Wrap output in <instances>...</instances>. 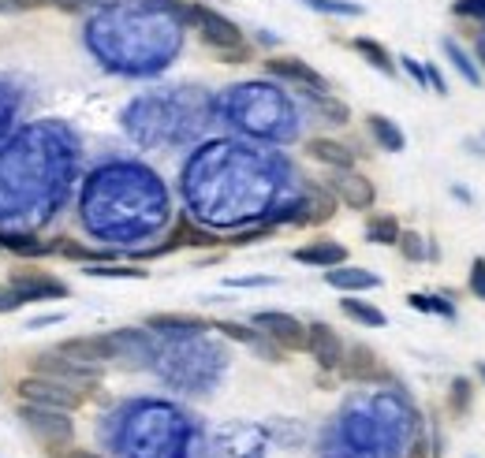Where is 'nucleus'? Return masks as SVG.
Returning a JSON list of instances; mask_svg holds the SVG:
<instances>
[{
    "label": "nucleus",
    "mask_w": 485,
    "mask_h": 458,
    "mask_svg": "<svg viewBox=\"0 0 485 458\" xmlns=\"http://www.w3.org/2000/svg\"><path fill=\"white\" fill-rule=\"evenodd\" d=\"M86 276H101V280H146L149 272L135 268V265H116V261H101V265H86Z\"/></svg>",
    "instance_id": "412c9836"
},
{
    "label": "nucleus",
    "mask_w": 485,
    "mask_h": 458,
    "mask_svg": "<svg viewBox=\"0 0 485 458\" xmlns=\"http://www.w3.org/2000/svg\"><path fill=\"white\" fill-rule=\"evenodd\" d=\"M56 321H64V313H49V317H34L26 328H45V324H56Z\"/></svg>",
    "instance_id": "4c0bfd02"
},
{
    "label": "nucleus",
    "mask_w": 485,
    "mask_h": 458,
    "mask_svg": "<svg viewBox=\"0 0 485 458\" xmlns=\"http://www.w3.org/2000/svg\"><path fill=\"white\" fill-rule=\"evenodd\" d=\"M366 124H370V135L377 138V145L381 149H388V153H400L404 145H407V138H404V131L392 124L388 116H381V112H370L366 116Z\"/></svg>",
    "instance_id": "dca6fc26"
},
{
    "label": "nucleus",
    "mask_w": 485,
    "mask_h": 458,
    "mask_svg": "<svg viewBox=\"0 0 485 458\" xmlns=\"http://www.w3.org/2000/svg\"><path fill=\"white\" fill-rule=\"evenodd\" d=\"M146 328L161 332V335H195V332H205L214 324L195 317V313H154V317H146Z\"/></svg>",
    "instance_id": "2eb2a0df"
},
{
    "label": "nucleus",
    "mask_w": 485,
    "mask_h": 458,
    "mask_svg": "<svg viewBox=\"0 0 485 458\" xmlns=\"http://www.w3.org/2000/svg\"><path fill=\"white\" fill-rule=\"evenodd\" d=\"M0 250H8L15 257H45L49 242L34 238V235H0Z\"/></svg>",
    "instance_id": "a211bd4d"
},
{
    "label": "nucleus",
    "mask_w": 485,
    "mask_h": 458,
    "mask_svg": "<svg viewBox=\"0 0 485 458\" xmlns=\"http://www.w3.org/2000/svg\"><path fill=\"white\" fill-rule=\"evenodd\" d=\"M400 220L396 217H370L366 224V238L377 242V247H396V238H400Z\"/></svg>",
    "instance_id": "5701e85b"
},
{
    "label": "nucleus",
    "mask_w": 485,
    "mask_h": 458,
    "mask_svg": "<svg viewBox=\"0 0 485 458\" xmlns=\"http://www.w3.org/2000/svg\"><path fill=\"white\" fill-rule=\"evenodd\" d=\"M19 305H26V298H23V294H19L12 284L0 287V313H15Z\"/></svg>",
    "instance_id": "c756f323"
},
{
    "label": "nucleus",
    "mask_w": 485,
    "mask_h": 458,
    "mask_svg": "<svg viewBox=\"0 0 485 458\" xmlns=\"http://www.w3.org/2000/svg\"><path fill=\"white\" fill-rule=\"evenodd\" d=\"M485 12V0H460L456 5V15H481Z\"/></svg>",
    "instance_id": "72a5a7b5"
},
{
    "label": "nucleus",
    "mask_w": 485,
    "mask_h": 458,
    "mask_svg": "<svg viewBox=\"0 0 485 458\" xmlns=\"http://www.w3.org/2000/svg\"><path fill=\"white\" fill-rule=\"evenodd\" d=\"M265 71L277 75V79H288L295 86H307V89H314V94H325V89H328V82L307 64V60H299V56H269L265 60Z\"/></svg>",
    "instance_id": "9b49d317"
},
{
    "label": "nucleus",
    "mask_w": 485,
    "mask_h": 458,
    "mask_svg": "<svg viewBox=\"0 0 485 458\" xmlns=\"http://www.w3.org/2000/svg\"><path fill=\"white\" fill-rule=\"evenodd\" d=\"M307 354L321 365L325 373H332V369H340V361H344V340L337 335L332 324L314 321V324H307Z\"/></svg>",
    "instance_id": "0eeeda50"
},
{
    "label": "nucleus",
    "mask_w": 485,
    "mask_h": 458,
    "mask_svg": "<svg viewBox=\"0 0 485 458\" xmlns=\"http://www.w3.org/2000/svg\"><path fill=\"white\" fill-rule=\"evenodd\" d=\"M302 5L314 12H325V15H362V8L347 5V0H302Z\"/></svg>",
    "instance_id": "a878e982"
},
{
    "label": "nucleus",
    "mask_w": 485,
    "mask_h": 458,
    "mask_svg": "<svg viewBox=\"0 0 485 458\" xmlns=\"http://www.w3.org/2000/svg\"><path fill=\"white\" fill-rule=\"evenodd\" d=\"M321 108L332 116V124H347V105H337V101H328V98H325Z\"/></svg>",
    "instance_id": "473e14b6"
},
{
    "label": "nucleus",
    "mask_w": 485,
    "mask_h": 458,
    "mask_svg": "<svg viewBox=\"0 0 485 458\" xmlns=\"http://www.w3.org/2000/svg\"><path fill=\"white\" fill-rule=\"evenodd\" d=\"M19 417H23V425L30 433H34L45 447H68L71 440H75V425H71V417H68V410H49V407H30V403H23L19 407Z\"/></svg>",
    "instance_id": "7ed1b4c3"
},
{
    "label": "nucleus",
    "mask_w": 485,
    "mask_h": 458,
    "mask_svg": "<svg viewBox=\"0 0 485 458\" xmlns=\"http://www.w3.org/2000/svg\"><path fill=\"white\" fill-rule=\"evenodd\" d=\"M42 5H52V8H86V5H98V0H34V8H42Z\"/></svg>",
    "instance_id": "2f4dec72"
},
{
    "label": "nucleus",
    "mask_w": 485,
    "mask_h": 458,
    "mask_svg": "<svg viewBox=\"0 0 485 458\" xmlns=\"http://www.w3.org/2000/svg\"><path fill=\"white\" fill-rule=\"evenodd\" d=\"M8 284L26 298V302H42V298H68V284L49 276L42 268H15Z\"/></svg>",
    "instance_id": "6e6552de"
},
{
    "label": "nucleus",
    "mask_w": 485,
    "mask_h": 458,
    "mask_svg": "<svg viewBox=\"0 0 485 458\" xmlns=\"http://www.w3.org/2000/svg\"><path fill=\"white\" fill-rule=\"evenodd\" d=\"M221 335H228V340H235V343H247V347H254V340H258V328H247V324H235V321H217L214 324Z\"/></svg>",
    "instance_id": "393cba45"
},
{
    "label": "nucleus",
    "mask_w": 485,
    "mask_h": 458,
    "mask_svg": "<svg viewBox=\"0 0 485 458\" xmlns=\"http://www.w3.org/2000/svg\"><path fill=\"white\" fill-rule=\"evenodd\" d=\"M471 291H474V298L485 302V257H474V265H471Z\"/></svg>",
    "instance_id": "7c9ffc66"
},
{
    "label": "nucleus",
    "mask_w": 485,
    "mask_h": 458,
    "mask_svg": "<svg viewBox=\"0 0 485 458\" xmlns=\"http://www.w3.org/2000/svg\"><path fill=\"white\" fill-rule=\"evenodd\" d=\"M30 373L52 377V380H64V384H94V380H98V365H86V361L64 358L60 351H52V354L42 351V354L30 358Z\"/></svg>",
    "instance_id": "39448f33"
},
{
    "label": "nucleus",
    "mask_w": 485,
    "mask_h": 458,
    "mask_svg": "<svg viewBox=\"0 0 485 458\" xmlns=\"http://www.w3.org/2000/svg\"><path fill=\"white\" fill-rule=\"evenodd\" d=\"M471 399H474V384H471L467 377H456V380H452V388H448V410L456 414V417H463V414L471 410Z\"/></svg>",
    "instance_id": "b1692460"
},
{
    "label": "nucleus",
    "mask_w": 485,
    "mask_h": 458,
    "mask_svg": "<svg viewBox=\"0 0 485 458\" xmlns=\"http://www.w3.org/2000/svg\"><path fill=\"white\" fill-rule=\"evenodd\" d=\"M407 302L414 305V310H422V313H444V317H452V305L448 302H433L430 294H411Z\"/></svg>",
    "instance_id": "c85d7f7f"
},
{
    "label": "nucleus",
    "mask_w": 485,
    "mask_h": 458,
    "mask_svg": "<svg viewBox=\"0 0 485 458\" xmlns=\"http://www.w3.org/2000/svg\"><path fill=\"white\" fill-rule=\"evenodd\" d=\"M351 45H355V52H358L362 60H366V64H374L377 71L396 75V64H392V56H388V49H385L381 42H374V38H355Z\"/></svg>",
    "instance_id": "6ab92c4d"
},
{
    "label": "nucleus",
    "mask_w": 485,
    "mask_h": 458,
    "mask_svg": "<svg viewBox=\"0 0 485 458\" xmlns=\"http://www.w3.org/2000/svg\"><path fill=\"white\" fill-rule=\"evenodd\" d=\"M444 52H448L452 60H456V68L463 71V79H467V82H478V71H474V64H471V60H467V52H463L456 42H444Z\"/></svg>",
    "instance_id": "cd10ccee"
},
{
    "label": "nucleus",
    "mask_w": 485,
    "mask_h": 458,
    "mask_svg": "<svg viewBox=\"0 0 485 458\" xmlns=\"http://www.w3.org/2000/svg\"><path fill=\"white\" fill-rule=\"evenodd\" d=\"M411 458H426V444H414V451H411Z\"/></svg>",
    "instance_id": "58836bf2"
},
{
    "label": "nucleus",
    "mask_w": 485,
    "mask_h": 458,
    "mask_svg": "<svg viewBox=\"0 0 485 458\" xmlns=\"http://www.w3.org/2000/svg\"><path fill=\"white\" fill-rule=\"evenodd\" d=\"M295 261L314 265V268H332V265L347 261V247L344 242H332V238H314V242H307V247L295 250Z\"/></svg>",
    "instance_id": "ddd939ff"
},
{
    "label": "nucleus",
    "mask_w": 485,
    "mask_h": 458,
    "mask_svg": "<svg viewBox=\"0 0 485 458\" xmlns=\"http://www.w3.org/2000/svg\"><path fill=\"white\" fill-rule=\"evenodd\" d=\"M265 340H272L281 351H307V324H302L299 317L291 313H281V310H262L254 313L251 321Z\"/></svg>",
    "instance_id": "20e7f679"
},
{
    "label": "nucleus",
    "mask_w": 485,
    "mask_h": 458,
    "mask_svg": "<svg viewBox=\"0 0 485 458\" xmlns=\"http://www.w3.org/2000/svg\"><path fill=\"white\" fill-rule=\"evenodd\" d=\"M307 153L318 164H325V168H355V149L337 142V138H310Z\"/></svg>",
    "instance_id": "4468645a"
},
{
    "label": "nucleus",
    "mask_w": 485,
    "mask_h": 458,
    "mask_svg": "<svg viewBox=\"0 0 485 458\" xmlns=\"http://www.w3.org/2000/svg\"><path fill=\"white\" fill-rule=\"evenodd\" d=\"M52 458H105L94 451H82V447H68V451H52Z\"/></svg>",
    "instance_id": "c9c22d12"
},
{
    "label": "nucleus",
    "mask_w": 485,
    "mask_h": 458,
    "mask_svg": "<svg viewBox=\"0 0 485 458\" xmlns=\"http://www.w3.org/2000/svg\"><path fill=\"white\" fill-rule=\"evenodd\" d=\"M478 377H481V384H485V361H481V365H478Z\"/></svg>",
    "instance_id": "ea45409f"
},
{
    "label": "nucleus",
    "mask_w": 485,
    "mask_h": 458,
    "mask_svg": "<svg viewBox=\"0 0 485 458\" xmlns=\"http://www.w3.org/2000/svg\"><path fill=\"white\" fill-rule=\"evenodd\" d=\"M340 373H344V380H355V384H377V380H388V373L381 369V358H377L374 347H366V343L344 347Z\"/></svg>",
    "instance_id": "9d476101"
},
{
    "label": "nucleus",
    "mask_w": 485,
    "mask_h": 458,
    "mask_svg": "<svg viewBox=\"0 0 485 458\" xmlns=\"http://www.w3.org/2000/svg\"><path fill=\"white\" fill-rule=\"evenodd\" d=\"M26 8H34V0H0V15H8V12H26Z\"/></svg>",
    "instance_id": "f704fd0d"
},
{
    "label": "nucleus",
    "mask_w": 485,
    "mask_h": 458,
    "mask_svg": "<svg viewBox=\"0 0 485 458\" xmlns=\"http://www.w3.org/2000/svg\"><path fill=\"white\" fill-rule=\"evenodd\" d=\"M404 68H407V75H411L414 82H422V86H426V68H418L411 56H404Z\"/></svg>",
    "instance_id": "e433bc0d"
},
{
    "label": "nucleus",
    "mask_w": 485,
    "mask_h": 458,
    "mask_svg": "<svg viewBox=\"0 0 485 458\" xmlns=\"http://www.w3.org/2000/svg\"><path fill=\"white\" fill-rule=\"evenodd\" d=\"M325 284L337 287V291H374V287H381V280L374 276L370 268H355L347 261L325 268Z\"/></svg>",
    "instance_id": "f8f14e48"
},
{
    "label": "nucleus",
    "mask_w": 485,
    "mask_h": 458,
    "mask_svg": "<svg viewBox=\"0 0 485 458\" xmlns=\"http://www.w3.org/2000/svg\"><path fill=\"white\" fill-rule=\"evenodd\" d=\"M56 351L86 365H101L109 358H119V340L116 335H75V340H64Z\"/></svg>",
    "instance_id": "1a4fd4ad"
},
{
    "label": "nucleus",
    "mask_w": 485,
    "mask_h": 458,
    "mask_svg": "<svg viewBox=\"0 0 485 458\" xmlns=\"http://www.w3.org/2000/svg\"><path fill=\"white\" fill-rule=\"evenodd\" d=\"M307 209L310 212H299V224H321V220H328L332 217V212H337V198H332V194H325L321 187H314L310 191V201H307Z\"/></svg>",
    "instance_id": "aec40b11"
},
{
    "label": "nucleus",
    "mask_w": 485,
    "mask_h": 458,
    "mask_svg": "<svg viewBox=\"0 0 485 458\" xmlns=\"http://www.w3.org/2000/svg\"><path fill=\"white\" fill-rule=\"evenodd\" d=\"M49 250H56L60 257H68V261H82V265H101V261H109L105 250H90V247H82V242H75V238H60L56 247H49Z\"/></svg>",
    "instance_id": "4be33fe9"
},
{
    "label": "nucleus",
    "mask_w": 485,
    "mask_h": 458,
    "mask_svg": "<svg viewBox=\"0 0 485 458\" xmlns=\"http://www.w3.org/2000/svg\"><path fill=\"white\" fill-rule=\"evenodd\" d=\"M340 310L351 317V321H358V324H366V328H385V313L377 310L374 302H366V298H340Z\"/></svg>",
    "instance_id": "f3484780"
},
{
    "label": "nucleus",
    "mask_w": 485,
    "mask_h": 458,
    "mask_svg": "<svg viewBox=\"0 0 485 458\" xmlns=\"http://www.w3.org/2000/svg\"><path fill=\"white\" fill-rule=\"evenodd\" d=\"M184 15L198 26V38L214 49L224 64H247L251 60V45L242 38V30L232 19H224L221 12L205 8V5H184Z\"/></svg>",
    "instance_id": "f257e3e1"
},
{
    "label": "nucleus",
    "mask_w": 485,
    "mask_h": 458,
    "mask_svg": "<svg viewBox=\"0 0 485 458\" xmlns=\"http://www.w3.org/2000/svg\"><path fill=\"white\" fill-rule=\"evenodd\" d=\"M396 247H400V254H404L407 261H422V257H426V247H422V235H418V231H400Z\"/></svg>",
    "instance_id": "bb28decb"
},
{
    "label": "nucleus",
    "mask_w": 485,
    "mask_h": 458,
    "mask_svg": "<svg viewBox=\"0 0 485 458\" xmlns=\"http://www.w3.org/2000/svg\"><path fill=\"white\" fill-rule=\"evenodd\" d=\"M15 395L23 403H30V407H49V410H75L86 399V391H75V384L52 380V377H38V373H26L15 384Z\"/></svg>",
    "instance_id": "f03ea898"
},
{
    "label": "nucleus",
    "mask_w": 485,
    "mask_h": 458,
    "mask_svg": "<svg viewBox=\"0 0 485 458\" xmlns=\"http://www.w3.org/2000/svg\"><path fill=\"white\" fill-rule=\"evenodd\" d=\"M328 191L337 201H344L347 209H374L377 201V187H374V179H366L362 172L355 168H332V179H328Z\"/></svg>",
    "instance_id": "423d86ee"
}]
</instances>
